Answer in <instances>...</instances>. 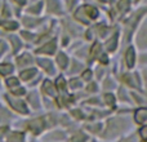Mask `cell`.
I'll return each instance as SVG.
<instances>
[{
  "label": "cell",
  "mask_w": 147,
  "mask_h": 142,
  "mask_svg": "<svg viewBox=\"0 0 147 142\" xmlns=\"http://www.w3.org/2000/svg\"><path fill=\"white\" fill-rule=\"evenodd\" d=\"M7 99L10 102V106H12L14 110H17V111H20V112H23V114L27 112V107L25 106V103H23L22 101L14 99V98H12L10 96H7Z\"/></svg>",
  "instance_id": "6da1fadb"
},
{
  "label": "cell",
  "mask_w": 147,
  "mask_h": 142,
  "mask_svg": "<svg viewBox=\"0 0 147 142\" xmlns=\"http://www.w3.org/2000/svg\"><path fill=\"white\" fill-rule=\"evenodd\" d=\"M43 128H44L43 119H36V120H34V122L30 123V129H31V132L35 133V135L40 133L41 131H43Z\"/></svg>",
  "instance_id": "7a4b0ae2"
},
{
  "label": "cell",
  "mask_w": 147,
  "mask_h": 142,
  "mask_svg": "<svg viewBox=\"0 0 147 142\" xmlns=\"http://www.w3.org/2000/svg\"><path fill=\"white\" fill-rule=\"evenodd\" d=\"M146 119H147V110L143 109V107L140 110H137V112H136V122H137L138 124L145 125Z\"/></svg>",
  "instance_id": "3957f363"
},
{
  "label": "cell",
  "mask_w": 147,
  "mask_h": 142,
  "mask_svg": "<svg viewBox=\"0 0 147 142\" xmlns=\"http://www.w3.org/2000/svg\"><path fill=\"white\" fill-rule=\"evenodd\" d=\"M56 51V40L49 41L47 45H44L41 49H39L38 53H47V54H53Z\"/></svg>",
  "instance_id": "277c9868"
},
{
  "label": "cell",
  "mask_w": 147,
  "mask_h": 142,
  "mask_svg": "<svg viewBox=\"0 0 147 142\" xmlns=\"http://www.w3.org/2000/svg\"><path fill=\"white\" fill-rule=\"evenodd\" d=\"M134 49L133 48H129L127 51V53H125V61H127V65L128 67H133V65H134Z\"/></svg>",
  "instance_id": "5b68a950"
},
{
  "label": "cell",
  "mask_w": 147,
  "mask_h": 142,
  "mask_svg": "<svg viewBox=\"0 0 147 142\" xmlns=\"http://www.w3.org/2000/svg\"><path fill=\"white\" fill-rule=\"evenodd\" d=\"M83 10H85L86 14H88L90 18H93V20L98 17V10H97L94 7H92V5H85V7L83 8Z\"/></svg>",
  "instance_id": "8992f818"
},
{
  "label": "cell",
  "mask_w": 147,
  "mask_h": 142,
  "mask_svg": "<svg viewBox=\"0 0 147 142\" xmlns=\"http://www.w3.org/2000/svg\"><path fill=\"white\" fill-rule=\"evenodd\" d=\"M44 92L48 94H51V96H56V89H54V85L51 83V81H44V87H43Z\"/></svg>",
  "instance_id": "52a82bcc"
},
{
  "label": "cell",
  "mask_w": 147,
  "mask_h": 142,
  "mask_svg": "<svg viewBox=\"0 0 147 142\" xmlns=\"http://www.w3.org/2000/svg\"><path fill=\"white\" fill-rule=\"evenodd\" d=\"M36 74V71L34 69H30V70H25L21 72V79L22 80H28V79H31L34 75Z\"/></svg>",
  "instance_id": "ba28073f"
},
{
  "label": "cell",
  "mask_w": 147,
  "mask_h": 142,
  "mask_svg": "<svg viewBox=\"0 0 147 142\" xmlns=\"http://www.w3.org/2000/svg\"><path fill=\"white\" fill-rule=\"evenodd\" d=\"M67 61H69V60H67V57L65 56L63 53H61V54L57 56V62H58V65L62 67V69H65V67L67 66Z\"/></svg>",
  "instance_id": "9c48e42d"
},
{
  "label": "cell",
  "mask_w": 147,
  "mask_h": 142,
  "mask_svg": "<svg viewBox=\"0 0 147 142\" xmlns=\"http://www.w3.org/2000/svg\"><path fill=\"white\" fill-rule=\"evenodd\" d=\"M13 71V66L12 65H0V74L1 75H8V74H10Z\"/></svg>",
  "instance_id": "30bf717a"
},
{
  "label": "cell",
  "mask_w": 147,
  "mask_h": 142,
  "mask_svg": "<svg viewBox=\"0 0 147 142\" xmlns=\"http://www.w3.org/2000/svg\"><path fill=\"white\" fill-rule=\"evenodd\" d=\"M39 64H40V66L43 67V69H45L48 72H53V67H52V64L49 61H45V60H39Z\"/></svg>",
  "instance_id": "8fae6325"
},
{
  "label": "cell",
  "mask_w": 147,
  "mask_h": 142,
  "mask_svg": "<svg viewBox=\"0 0 147 142\" xmlns=\"http://www.w3.org/2000/svg\"><path fill=\"white\" fill-rule=\"evenodd\" d=\"M72 142H85L86 141V136L83 135V133H76L72 137Z\"/></svg>",
  "instance_id": "7c38bea8"
},
{
  "label": "cell",
  "mask_w": 147,
  "mask_h": 142,
  "mask_svg": "<svg viewBox=\"0 0 147 142\" xmlns=\"http://www.w3.org/2000/svg\"><path fill=\"white\" fill-rule=\"evenodd\" d=\"M116 41H117V36L115 35L114 38H112L111 40L107 43V49H109V51H114V49L116 48Z\"/></svg>",
  "instance_id": "4fadbf2b"
},
{
  "label": "cell",
  "mask_w": 147,
  "mask_h": 142,
  "mask_svg": "<svg viewBox=\"0 0 147 142\" xmlns=\"http://www.w3.org/2000/svg\"><path fill=\"white\" fill-rule=\"evenodd\" d=\"M28 62H31V57L28 56V54H25V56L18 58V64L20 65H26V64H28Z\"/></svg>",
  "instance_id": "5bb4252c"
},
{
  "label": "cell",
  "mask_w": 147,
  "mask_h": 142,
  "mask_svg": "<svg viewBox=\"0 0 147 142\" xmlns=\"http://www.w3.org/2000/svg\"><path fill=\"white\" fill-rule=\"evenodd\" d=\"M105 101H106L109 105H111V106H114V105H115V97L112 96V94L107 93V94H105Z\"/></svg>",
  "instance_id": "9a60e30c"
},
{
  "label": "cell",
  "mask_w": 147,
  "mask_h": 142,
  "mask_svg": "<svg viewBox=\"0 0 147 142\" xmlns=\"http://www.w3.org/2000/svg\"><path fill=\"white\" fill-rule=\"evenodd\" d=\"M3 26H4L5 28H8V30H14V28L18 27V23L17 22H4Z\"/></svg>",
  "instance_id": "2e32d148"
},
{
  "label": "cell",
  "mask_w": 147,
  "mask_h": 142,
  "mask_svg": "<svg viewBox=\"0 0 147 142\" xmlns=\"http://www.w3.org/2000/svg\"><path fill=\"white\" fill-rule=\"evenodd\" d=\"M7 84L9 88H16V87H18V80L16 78H10L7 80Z\"/></svg>",
  "instance_id": "e0dca14e"
},
{
  "label": "cell",
  "mask_w": 147,
  "mask_h": 142,
  "mask_svg": "<svg viewBox=\"0 0 147 142\" xmlns=\"http://www.w3.org/2000/svg\"><path fill=\"white\" fill-rule=\"evenodd\" d=\"M57 87H58L59 89H65V87H66V81H65L63 76H59V78L57 79Z\"/></svg>",
  "instance_id": "ac0fdd59"
},
{
  "label": "cell",
  "mask_w": 147,
  "mask_h": 142,
  "mask_svg": "<svg viewBox=\"0 0 147 142\" xmlns=\"http://www.w3.org/2000/svg\"><path fill=\"white\" fill-rule=\"evenodd\" d=\"M117 7H119L120 10H123V12H124V10L128 9V7H129V3H128V0H121V1L119 3V5H117Z\"/></svg>",
  "instance_id": "d6986e66"
},
{
  "label": "cell",
  "mask_w": 147,
  "mask_h": 142,
  "mask_svg": "<svg viewBox=\"0 0 147 142\" xmlns=\"http://www.w3.org/2000/svg\"><path fill=\"white\" fill-rule=\"evenodd\" d=\"M140 135H141V137H142L143 140H147V128H146V127H142V128H141Z\"/></svg>",
  "instance_id": "ffe728a7"
},
{
  "label": "cell",
  "mask_w": 147,
  "mask_h": 142,
  "mask_svg": "<svg viewBox=\"0 0 147 142\" xmlns=\"http://www.w3.org/2000/svg\"><path fill=\"white\" fill-rule=\"evenodd\" d=\"M92 78V71L90 70H86L83 72V79H85V80H89V79Z\"/></svg>",
  "instance_id": "44dd1931"
},
{
  "label": "cell",
  "mask_w": 147,
  "mask_h": 142,
  "mask_svg": "<svg viewBox=\"0 0 147 142\" xmlns=\"http://www.w3.org/2000/svg\"><path fill=\"white\" fill-rule=\"evenodd\" d=\"M13 93H14V94H18V96H20V94H23V93H25V89H23V88H17V87H16V88H13Z\"/></svg>",
  "instance_id": "7402d4cb"
},
{
  "label": "cell",
  "mask_w": 147,
  "mask_h": 142,
  "mask_svg": "<svg viewBox=\"0 0 147 142\" xmlns=\"http://www.w3.org/2000/svg\"><path fill=\"white\" fill-rule=\"evenodd\" d=\"M71 87L72 88H79V87H80L79 80H71Z\"/></svg>",
  "instance_id": "603a6c76"
},
{
  "label": "cell",
  "mask_w": 147,
  "mask_h": 142,
  "mask_svg": "<svg viewBox=\"0 0 147 142\" xmlns=\"http://www.w3.org/2000/svg\"><path fill=\"white\" fill-rule=\"evenodd\" d=\"M4 49H5V44L4 43H0V56H1V53L4 52Z\"/></svg>",
  "instance_id": "cb8c5ba5"
},
{
  "label": "cell",
  "mask_w": 147,
  "mask_h": 142,
  "mask_svg": "<svg viewBox=\"0 0 147 142\" xmlns=\"http://www.w3.org/2000/svg\"><path fill=\"white\" fill-rule=\"evenodd\" d=\"M17 1L20 3V4H25V3H26V0H17Z\"/></svg>",
  "instance_id": "d4e9b609"
},
{
  "label": "cell",
  "mask_w": 147,
  "mask_h": 142,
  "mask_svg": "<svg viewBox=\"0 0 147 142\" xmlns=\"http://www.w3.org/2000/svg\"><path fill=\"white\" fill-rule=\"evenodd\" d=\"M99 1H102V3H106V1H109V0H99Z\"/></svg>",
  "instance_id": "484cf974"
}]
</instances>
